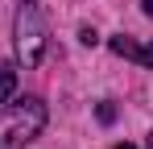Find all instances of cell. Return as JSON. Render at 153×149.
Returning <instances> with one entry per match:
<instances>
[{"label": "cell", "mask_w": 153, "mask_h": 149, "mask_svg": "<svg viewBox=\"0 0 153 149\" xmlns=\"http://www.w3.org/2000/svg\"><path fill=\"white\" fill-rule=\"evenodd\" d=\"M46 128V104L37 95L8 99L0 108V149H25Z\"/></svg>", "instance_id": "obj_1"}, {"label": "cell", "mask_w": 153, "mask_h": 149, "mask_svg": "<svg viewBox=\"0 0 153 149\" xmlns=\"http://www.w3.org/2000/svg\"><path fill=\"white\" fill-rule=\"evenodd\" d=\"M13 37H17V58L25 62V71H33V66L46 58V21H42L37 0H21Z\"/></svg>", "instance_id": "obj_2"}, {"label": "cell", "mask_w": 153, "mask_h": 149, "mask_svg": "<svg viewBox=\"0 0 153 149\" xmlns=\"http://www.w3.org/2000/svg\"><path fill=\"white\" fill-rule=\"evenodd\" d=\"M108 46H112V54L132 58V62H141V66H149V71H153V42H137V37L116 33V37H108Z\"/></svg>", "instance_id": "obj_3"}, {"label": "cell", "mask_w": 153, "mask_h": 149, "mask_svg": "<svg viewBox=\"0 0 153 149\" xmlns=\"http://www.w3.org/2000/svg\"><path fill=\"white\" fill-rule=\"evenodd\" d=\"M17 91V62H0V104H8Z\"/></svg>", "instance_id": "obj_4"}, {"label": "cell", "mask_w": 153, "mask_h": 149, "mask_svg": "<svg viewBox=\"0 0 153 149\" xmlns=\"http://www.w3.org/2000/svg\"><path fill=\"white\" fill-rule=\"evenodd\" d=\"M95 116H100V124H112V120H116V108H112V104L103 99L100 108H95Z\"/></svg>", "instance_id": "obj_5"}, {"label": "cell", "mask_w": 153, "mask_h": 149, "mask_svg": "<svg viewBox=\"0 0 153 149\" xmlns=\"http://www.w3.org/2000/svg\"><path fill=\"white\" fill-rule=\"evenodd\" d=\"M79 42H83V46H95V42H100V33H95L91 25H83V29H79Z\"/></svg>", "instance_id": "obj_6"}, {"label": "cell", "mask_w": 153, "mask_h": 149, "mask_svg": "<svg viewBox=\"0 0 153 149\" xmlns=\"http://www.w3.org/2000/svg\"><path fill=\"white\" fill-rule=\"evenodd\" d=\"M141 8H145V13H149V17H153V0H141Z\"/></svg>", "instance_id": "obj_7"}, {"label": "cell", "mask_w": 153, "mask_h": 149, "mask_svg": "<svg viewBox=\"0 0 153 149\" xmlns=\"http://www.w3.org/2000/svg\"><path fill=\"white\" fill-rule=\"evenodd\" d=\"M116 149H137V145H128V141H124V145H116Z\"/></svg>", "instance_id": "obj_8"}, {"label": "cell", "mask_w": 153, "mask_h": 149, "mask_svg": "<svg viewBox=\"0 0 153 149\" xmlns=\"http://www.w3.org/2000/svg\"><path fill=\"white\" fill-rule=\"evenodd\" d=\"M149 149H153V141H149Z\"/></svg>", "instance_id": "obj_9"}]
</instances>
